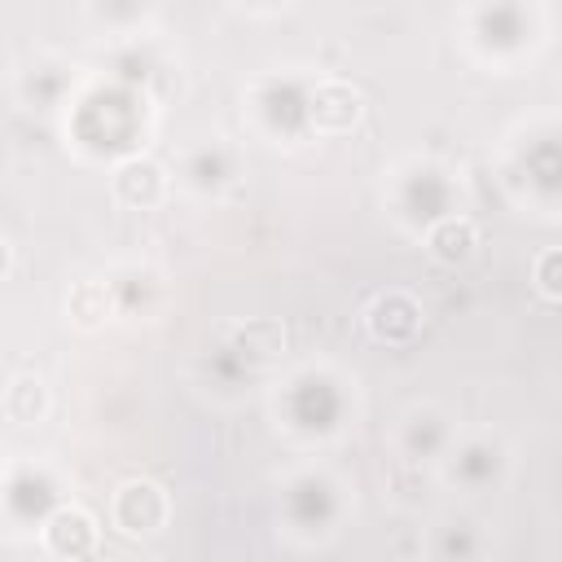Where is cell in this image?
<instances>
[{
    "mask_svg": "<svg viewBox=\"0 0 562 562\" xmlns=\"http://www.w3.org/2000/svg\"><path fill=\"white\" fill-rule=\"evenodd\" d=\"M114 527L127 536H149L167 522V492L154 479H123L114 487Z\"/></svg>",
    "mask_w": 562,
    "mask_h": 562,
    "instance_id": "6da1fadb",
    "label": "cell"
},
{
    "mask_svg": "<svg viewBox=\"0 0 562 562\" xmlns=\"http://www.w3.org/2000/svg\"><path fill=\"white\" fill-rule=\"evenodd\" d=\"M360 119H364V97H360V88H351V83H342V79H325V83L312 88V97H307V123H312L316 132L342 136V132H351Z\"/></svg>",
    "mask_w": 562,
    "mask_h": 562,
    "instance_id": "7a4b0ae2",
    "label": "cell"
},
{
    "mask_svg": "<svg viewBox=\"0 0 562 562\" xmlns=\"http://www.w3.org/2000/svg\"><path fill=\"white\" fill-rule=\"evenodd\" d=\"M364 329L378 342H413L422 329V303L408 290H382L364 307Z\"/></svg>",
    "mask_w": 562,
    "mask_h": 562,
    "instance_id": "3957f363",
    "label": "cell"
},
{
    "mask_svg": "<svg viewBox=\"0 0 562 562\" xmlns=\"http://www.w3.org/2000/svg\"><path fill=\"white\" fill-rule=\"evenodd\" d=\"M44 549L53 558H88L97 549V518L83 505H57L44 518Z\"/></svg>",
    "mask_w": 562,
    "mask_h": 562,
    "instance_id": "277c9868",
    "label": "cell"
},
{
    "mask_svg": "<svg viewBox=\"0 0 562 562\" xmlns=\"http://www.w3.org/2000/svg\"><path fill=\"white\" fill-rule=\"evenodd\" d=\"M162 189H167V171L154 162V158H127V162H119L114 167V198L123 202V206H154L158 198H162Z\"/></svg>",
    "mask_w": 562,
    "mask_h": 562,
    "instance_id": "5b68a950",
    "label": "cell"
},
{
    "mask_svg": "<svg viewBox=\"0 0 562 562\" xmlns=\"http://www.w3.org/2000/svg\"><path fill=\"white\" fill-rule=\"evenodd\" d=\"M474 246H479V228H474V220H465V215H443V220H435V224L426 228V250H430V259H439V263H448V268L465 263V259L474 255Z\"/></svg>",
    "mask_w": 562,
    "mask_h": 562,
    "instance_id": "8992f818",
    "label": "cell"
},
{
    "mask_svg": "<svg viewBox=\"0 0 562 562\" xmlns=\"http://www.w3.org/2000/svg\"><path fill=\"white\" fill-rule=\"evenodd\" d=\"M233 351L250 364H268L285 351V325L272 316H250L246 325L233 329Z\"/></svg>",
    "mask_w": 562,
    "mask_h": 562,
    "instance_id": "52a82bcc",
    "label": "cell"
},
{
    "mask_svg": "<svg viewBox=\"0 0 562 562\" xmlns=\"http://www.w3.org/2000/svg\"><path fill=\"white\" fill-rule=\"evenodd\" d=\"M44 408H48V395H44V382H40V378H13V382H9V391H4V413H9V422L31 426V422L44 417Z\"/></svg>",
    "mask_w": 562,
    "mask_h": 562,
    "instance_id": "ba28073f",
    "label": "cell"
},
{
    "mask_svg": "<svg viewBox=\"0 0 562 562\" xmlns=\"http://www.w3.org/2000/svg\"><path fill=\"white\" fill-rule=\"evenodd\" d=\"M66 312L75 316V325L97 329L101 321H110V290H105L101 281H79V285H70Z\"/></svg>",
    "mask_w": 562,
    "mask_h": 562,
    "instance_id": "9c48e42d",
    "label": "cell"
},
{
    "mask_svg": "<svg viewBox=\"0 0 562 562\" xmlns=\"http://www.w3.org/2000/svg\"><path fill=\"white\" fill-rule=\"evenodd\" d=\"M531 281H536V290H540L544 299L562 303V246H549V250L536 255V263H531Z\"/></svg>",
    "mask_w": 562,
    "mask_h": 562,
    "instance_id": "30bf717a",
    "label": "cell"
}]
</instances>
